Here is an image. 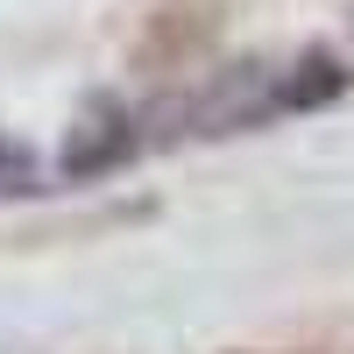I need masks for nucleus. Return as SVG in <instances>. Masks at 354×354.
Segmentation results:
<instances>
[{
  "label": "nucleus",
  "mask_w": 354,
  "mask_h": 354,
  "mask_svg": "<svg viewBox=\"0 0 354 354\" xmlns=\"http://www.w3.org/2000/svg\"><path fill=\"white\" fill-rule=\"evenodd\" d=\"M177 15H185L177 0H163V8L149 15V36H142V57H149V64H177L185 50H198V43L220 28V0H198L192 21H177Z\"/></svg>",
  "instance_id": "1"
}]
</instances>
